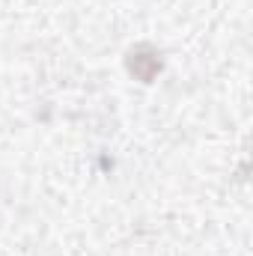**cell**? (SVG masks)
Masks as SVG:
<instances>
[{
  "label": "cell",
  "instance_id": "obj_1",
  "mask_svg": "<svg viewBox=\"0 0 253 256\" xmlns=\"http://www.w3.org/2000/svg\"><path fill=\"white\" fill-rule=\"evenodd\" d=\"M126 68H128V74H131L134 80H140V84H152V80L161 74L164 60H161V54H158L152 45H137V48L128 51Z\"/></svg>",
  "mask_w": 253,
  "mask_h": 256
}]
</instances>
